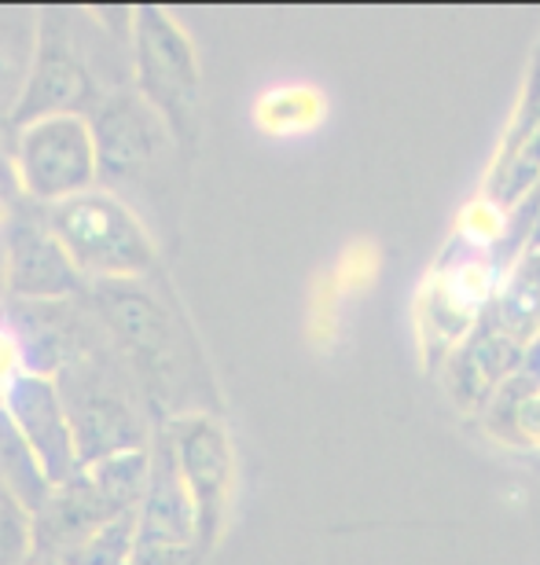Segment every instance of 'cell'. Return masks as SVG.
Here are the masks:
<instances>
[{
  "instance_id": "cell-1",
  "label": "cell",
  "mask_w": 540,
  "mask_h": 565,
  "mask_svg": "<svg viewBox=\"0 0 540 565\" xmlns=\"http://www.w3.org/2000/svg\"><path fill=\"white\" fill-rule=\"evenodd\" d=\"M85 298L155 412L166 419L213 415L218 393L207 356L173 298L144 279L93 282Z\"/></svg>"
},
{
  "instance_id": "cell-2",
  "label": "cell",
  "mask_w": 540,
  "mask_h": 565,
  "mask_svg": "<svg viewBox=\"0 0 540 565\" xmlns=\"http://www.w3.org/2000/svg\"><path fill=\"white\" fill-rule=\"evenodd\" d=\"M55 386H60L66 415H71L82 467L121 456V451L151 448L155 437L148 429V415H144L148 397L129 364L118 356V349L110 345L104 327L93 342H85L55 371Z\"/></svg>"
},
{
  "instance_id": "cell-3",
  "label": "cell",
  "mask_w": 540,
  "mask_h": 565,
  "mask_svg": "<svg viewBox=\"0 0 540 565\" xmlns=\"http://www.w3.org/2000/svg\"><path fill=\"white\" fill-rule=\"evenodd\" d=\"M151 448L121 451V456L88 462L55 484L38 511H33V555H55L85 544L96 529H104L115 518L137 511L148 489Z\"/></svg>"
},
{
  "instance_id": "cell-4",
  "label": "cell",
  "mask_w": 540,
  "mask_h": 565,
  "mask_svg": "<svg viewBox=\"0 0 540 565\" xmlns=\"http://www.w3.org/2000/svg\"><path fill=\"white\" fill-rule=\"evenodd\" d=\"M93 30L96 15H77L71 8H49L38 15L33 60L11 110L19 129L52 115H85L88 107L104 104L96 85V44L88 38Z\"/></svg>"
},
{
  "instance_id": "cell-5",
  "label": "cell",
  "mask_w": 540,
  "mask_h": 565,
  "mask_svg": "<svg viewBox=\"0 0 540 565\" xmlns=\"http://www.w3.org/2000/svg\"><path fill=\"white\" fill-rule=\"evenodd\" d=\"M44 217H49L55 239L74 257L77 273L88 279V287L148 279V273H155L159 250H155L148 224L115 191H85L71 202L49 206Z\"/></svg>"
},
{
  "instance_id": "cell-6",
  "label": "cell",
  "mask_w": 540,
  "mask_h": 565,
  "mask_svg": "<svg viewBox=\"0 0 540 565\" xmlns=\"http://www.w3.org/2000/svg\"><path fill=\"white\" fill-rule=\"evenodd\" d=\"M129 60L137 93L159 110L180 151L199 140L202 71L188 30L162 8H137L129 22Z\"/></svg>"
},
{
  "instance_id": "cell-7",
  "label": "cell",
  "mask_w": 540,
  "mask_h": 565,
  "mask_svg": "<svg viewBox=\"0 0 540 565\" xmlns=\"http://www.w3.org/2000/svg\"><path fill=\"white\" fill-rule=\"evenodd\" d=\"M500 276L504 268L497 257L453 235L442 262L431 268L423 290L415 294V327L426 364L434 367L437 360H448L486 320L500 290Z\"/></svg>"
},
{
  "instance_id": "cell-8",
  "label": "cell",
  "mask_w": 540,
  "mask_h": 565,
  "mask_svg": "<svg viewBox=\"0 0 540 565\" xmlns=\"http://www.w3.org/2000/svg\"><path fill=\"white\" fill-rule=\"evenodd\" d=\"M15 162L22 188L33 202L60 206L96 191L99 151L88 115H52L19 129Z\"/></svg>"
},
{
  "instance_id": "cell-9",
  "label": "cell",
  "mask_w": 540,
  "mask_h": 565,
  "mask_svg": "<svg viewBox=\"0 0 540 565\" xmlns=\"http://www.w3.org/2000/svg\"><path fill=\"white\" fill-rule=\"evenodd\" d=\"M191 555H199V507L177 462L173 440L159 426L151 440L148 489L137 507L133 565H184Z\"/></svg>"
},
{
  "instance_id": "cell-10",
  "label": "cell",
  "mask_w": 540,
  "mask_h": 565,
  "mask_svg": "<svg viewBox=\"0 0 540 565\" xmlns=\"http://www.w3.org/2000/svg\"><path fill=\"white\" fill-rule=\"evenodd\" d=\"M162 429L177 448V462L199 507V555L218 544L235 484V448L218 415H180Z\"/></svg>"
},
{
  "instance_id": "cell-11",
  "label": "cell",
  "mask_w": 540,
  "mask_h": 565,
  "mask_svg": "<svg viewBox=\"0 0 540 565\" xmlns=\"http://www.w3.org/2000/svg\"><path fill=\"white\" fill-rule=\"evenodd\" d=\"M96 151H99V177L107 180H137L155 173L170 151H177V140L166 118L144 99L137 88H115L104 96L93 115Z\"/></svg>"
},
{
  "instance_id": "cell-12",
  "label": "cell",
  "mask_w": 540,
  "mask_h": 565,
  "mask_svg": "<svg viewBox=\"0 0 540 565\" xmlns=\"http://www.w3.org/2000/svg\"><path fill=\"white\" fill-rule=\"evenodd\" d=\"M8 298L30 305L77 301L88 279L77 273L74 257L55 239L49 217H15L4 232Z\"/></svg>"
},
{
  "instance_id": "cell-13",
  "label": "cell",
  "mask_w": 540,
  "mask_h": 565,
  "mask_svg": "<svg viewBox=\"0 0 540 565\" xmlns=\"http://www.w3.org/2000/svg\"><path fill=\"white\" fill-rule=\"evenodd\" d=\"M0 408H4L11 426L19 429V437L27 440V448L33 451V459H38V467L44 470L52 489L82 470L74 426H71V415H66L63 393L55 386V379L27 371V375L8 390Z\"/></svg>"
},
{
  "instance_id": "cell-14",
  "label": "cell",
  "mask_w": 540,
  "mask_h": 565,
  "mask_svg": "<svg viewBox=\"0 0 540 565\" xmlns=\"http://www.w3.org/2000/svg\"><path fill=\"white\" fill-rule=\"evenodd\" d=\"M522 356H526V345L511 342V338L500 334L489 320H481L475 331L467 334V342L445 360V386L459 408L486 412V404L497 397V390L519 371Z\"/></svg>"
},
{
  "instance_id": "cell-15",
  "label": "cell",
  "mask_w": 540,
  "mask_h": 565,
  "mask_svg": "<svg viewBox=\"0 0 540 565\" xmlns=\"http://www.w3.org/2000/svg\"><path fill=\"white\" fill-rule=\"evenodd\" d=\"M486 320L526 349L540 342V250H522L504 268Z\"/></svg>"
},
{
  "instance_id": "cell-16",
  "label": "cell",
  "mask_w": 540,
  "mask_h": 565,
  "mask_svg": "<svg viewBox=\"0 0 540 565\" xmlns=\"http://www.w3.org/2000/svg\"><path fill=\"white\" fill-rule=\"evenodd\" d=\"M251 118L262 137H306V132H317L328 118V96L313 85H279L254 99Z\"/></svg>"
},
{
  "instance_id": "cell-17",
  "label": "cell",
  "mask_w": 540,
  "mask_h": 565,
  "mask_svg": "<svg viewBox=\"0 0 540 565\" xmlns=\"http://www.w3.org/2000/svg\"><path fill=\"white\" fill-rule=\"evenodd\" d=\"M133 558H137V511L107 522L85 544L63 555L66 565H133Z\"/></svg>"
},
{
  "instance_id": "cell-18",
  "label": "cell",
  "mask_w": 540,
  "mask_h": 565,
  "mask_svg": "<svg viewBox=\"0 0 540 565\" xmlns=\"http://www.w3.org/2000/svg\"><path fill=\"white\" fill-rule=\"evenodd\" d=\"M508 232H511V210H504L500 202H493L489 195H478L475 202H467L456 224L459 239L478 246V250H489L493 257L504 250Z\"/></svg>"
},
{
  "instance_id": "cell-19",
  "label": "cell",
  "mask_w": 540,
  "mask_h": 565,
  "mask_svg": "<svg viewBox=\"0 0 540 565\" xmlns=\"http://www.w3.org/2000/svg\"><path fill=\"white\" fill-rule=\"evenodd\" d=\"M379 265H382L379 246L371 239H357L339 254V262H335V268L328 276H331L335 287H339L342 298H353V294H364L371 282H375Z\"/></svg>"
},
{
  "instance_id": "cell-20",
  "label": "cell",
  "mask_w": 540,
  "mask_h": 565,
  "mask_svg": "<svg viewBox=\"0 0 540 565\" xmlns=\"http://www.w3.org/2000/svg\"><path fill=\"white\" fill-rule=\"evenodd\" d=\"M342 294L339 287L331 282V276L324 273L313 287V298H309V342L317 349H328L339 334V312H342Z\"/></svg>"
},
{
  "instance_id": "cell-21",
  "label": "cell",
  "mask_w": 540,
  "mask_h": 565,
  "mask_svg": "<svg viewBox=\"0 0 540 565\" xmlns=\"http://www.w3.org/2000/svg\"><path fill=\"white\" fill-rule=\"evenodd\" d=\"M27 375V353H22V338L8 316H0V404H4L8 390Z\"/></svg>"
},
{
  "instance_id": "cell-22",
  "label": "cell",
  "mask_w": 540,
  "mask_h": 565,
  "mask_svg": "<svg viewBox=\"0 0 540 565\" xmlns=\"http://www.w3.org/2000/svg\"><path fill=\"white\" fill-rule=\"evenodd\" d=\"M511 448H540V393L515 412Z\"/></svg>"
},
{
  "instance_id": "cell-23",
  "label": "cell",
  "mask_w": 540,
  "mask_h": 565,
  "mask_svg": "<svg viewBox=\"0 0 540 565\" xmlns=\"http://www.w3.org/2000/svg\"><path fill=\"white\" fill-rule=\"evenodd\" d=\"M19 195H27V188H22V177H19V162H15V154L0 151V202L15 206Z\"/></svg>"
},
{
  "instance_id": "cell-24",
  "label": "cell",
  "mask_w": 540,
  "mask_h": 565,
  "mask_svg": "<svg viewBox=\"0 0 540 565\" xmlns=\"http://www.w3.org/2000/svg\"><path fill=\"white\" fill-rule=\"evenodd\" d=\"M8 294V257H4V235H0V298Z\"/></svg>"
},
{
  "instance_id": "cell-25",
  "label": "cell",
  "mask_w": 540,
  "mask_h": 565,
  "mask_svg": "<svg viewBox=\"0 0 540 565\" xmlns=\"http://www.w3.org/2000/svg\"><path fill=\"white\" fill-rule=\"evenodd\" d=\"M27 565H66L63 558H55V555H33Z\"/></svg>"
}]
</instances>
